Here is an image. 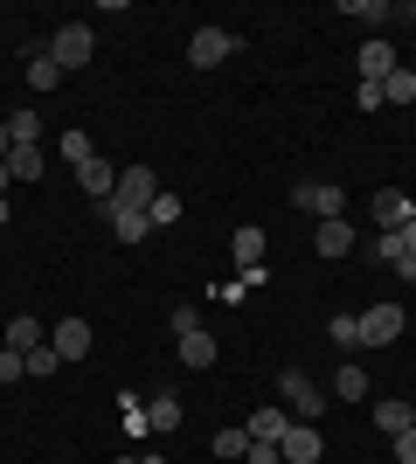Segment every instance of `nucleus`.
<instances>
[{"label":"nucleus","mask_w":416,"mask_h":464,"mask_svg":"<svg viewBox=\"0 0 416 464\" xmlns=\"http://www.w3.org/2000/svg\"><path fill=\"white\" fill-rule=\"evenodd\" d=\"M49 56H56L63 77H70V70H83V63L98 56V35H91V21H63L56 35H49Z\"/></svg>","instance_id":"nucleus-1"},{"label":"nucleus","mask_w":416,"mask_h":464,"mask_svg":"<svg viewBox=\"0 0 416 464\" xmlns=\"http://www.w3.org/2000/svg\"><path fill=\"white\" fill-rule=\"evenodd\" d=\"M277 395H285V409H292V423H319V409H326L319 382H313V374H298V368L277 374Z\"/></svg>","instance_id":"nucleus-2"},{"label":"nucleus","mask_w":416,"mask_h":464,"mask_svg":"<svg viewBox=\"0 0 416 464\" xmlns=\"http://www.w3.org/2000/svg\"><path fill=\"white\" fill-rule=\"evenodd\" d=\"M402 326H410L402 305H396V298H382V305L361 312V347H389V340H402Z\"/></svg>","instance_id":"nucleus-3"},{"label":"nucleus","mask_w":416,"mask_h":464,"mask_svg":"<svg viewBox=\"0 0 416 464\" xmlns=\"http://www.w3.org/2000/svg\"><path fill=\"white\" fill-rule=\"evenodd\" d=\"M237 56V35L229 28H195V42H188V63L195 70H216V63H229Z\"/></svg>","instance_id":"nucleus-4"},{"label":"nucleus","mask_w":416,"mask_h":464,"mask_svg":"<svg viewBox=\"0 0 416 464\" xmlns=\"http://www.w3.org/2000/svg\"><path fill=\"white\" fill-rule=\"evenodd\" d=\"M292 201L305 215H319V222H334V215H347V194L326 188V180H305V188H292Z\"/></svg>","instance_id":"nucleus-5"},{"label":"nucleus","mask_w":416,"mask_h":464,"mask_svg":"<svg viewBox=\"0 0 416 464\" xmlns=\"http://www.w3.org/2000/svg\"><path fill=\"white\" fill-rule=\"evenodd\" d=\"M77 188H83V194H91V201H98V208H104V201L119 194V167H104V160L91 153V160H83V167H77Z\"/></svg>","instance_id":"nucleus-6"},{"label":"nucleus","mask_w":416,"mask_h":464,"mask_svg":"<svg viewBox=\"0 0 416 464\" xmlns=\"http://www.w3.org/2000/svg\"><path fill=\"white\" fill-rule=\"evenodd\" d=\"M153 174H146V167H125L119 174V194H111V208H153Z\"/></svg>","instance_id":"nucleus-7"},{"label":"nucleus","mask_w":416,"mask_h":464,"mask_svg":"<svg viewBox=\"0 0 416 464\" xmlns=\"http://www.w3.org/2000/svg\"><path fill=\"white\" fill-rule=\"evenodd\" d=\"M277 458L285 464H313L319 458V423H292L285 437H277Z\"/></svg>","instance_id":"nucleus-8"},{"label":"nucleus","mask_w":416,"mask_h":464,"mask_svg":"<svg viewBox=\"0 0 416 464\" xmlns=\"http://www.w3.org/2000/svg\"><path fill=\"white\" fill-rule=\"evenodd\" d=\"M91 340H98V333H91V319H63V326L49 333V347H56L63 361H83V353H91Z\"/></svg>","instance_id":"nucleus-9"},{"label":"nucleus","mask_w":416,"mask_h":464,"mask_svg":"<svg viewBox=\"0 0 416 464\" xmlns=\"http://www.w3.org/2000/svg\"><path fill=\"white\" fill-rule=\"evenodd\" d=\"M410 215H416V201H410V194H396V188H382V194H375V229H382V236H396L402 222H410Z\"/></svg>","instance_id":"nucleus-10"},{"label":"nucleus","mask_w":416,"mask_h":464,"mask_svg":"<svg viewBox=\"0 0 416 464\" xmlns=\"http://www.w3.org/2000/svg\"><path fill=\"white\" fill-rule=\"evenodd\" d=\"M313 250H319V256H347V250H354V222H347V215H334V222H319Z\"/></svg>","instance_id":"nucleus-11"},{"label":"nucleus","mask_w":416,"mask_h":464,"mask_svg":"<svg viewBox=\"0 0 416 464\" xmlns=\"http://www.w3.org/2000/svg\"><path fill=\"white\" fill-rule=\"evenodd\" d=\"M250 444H277V437H285V430H292V409H250Z\"/></svg>","instance_id":"nucleus-12"},{"label":"nucleus","mask_w":416,"mask_h":464,"mask_svg":"<svg viewBox=\"0 0 416 464\" xmlns=\"http://www.w3.org/2000/svg\"><path fill=\"white\" fill-rule=\"evenodd\" d=\"M104 222L119 229V243H146V236H153V222H146V208H111V201H104Z\"/></svg>","instance_id":"nucleus-13"},{"label":"nucleus","mask_w":416,"mask_h":464,"mask_svg":"<svg viewBox=\"0 0 416 464\" xmlns=\"http://www.w3.org/2000/svg\"><path fill=\"white\" fill-rule=\"evenodd\" d=\"M174 353H180V368H201V374L216 368V340H208V333H180Z\"/></svg>","instance_id":"nucleus-14"},{"label":"nucleus","mask_w":416,"mask_h":464,"mask_svg":"<svg viewBox=\"0 0 416 464\" xmlns=\"http://www.w3.org/2000/svg\"><path fill=\"white\" fill-rule=\"evenodd\" d=\"M389 70H396V49H389V42H361V83H382L389 77Z\"/></svg>","instance_id":"nucleus-15"},{"label":"nucleus","mask_w":416,"mask_h":464,"mask_svg":"<svg viewBox=\"0 0 416 464\" xmlns=\"http://www.w3.org/2000/svg\"><path fill=\"white\" fill-rule=\"evenodd\" d=\"M229 250H237L243 271H257V264H264V229H250V222H243V229L229 236Z\"/></svg>","instance_id":"nucleus-16"},{"label":"nucleus","mask_w":416,"mask_h":464,"mask_svg":"<svg viewBox=\"0 0 416 464\" xmlns=\"http://www.w3.org/2000/svg\"><path fill=\"white\" fill-rule=\"evenodd\" d=\"M410 423H416V409H410V402H375V430H382V437H402Z\"/></svg>","instance_id":"nucleus-17"},{"label":"nucleus","mask_w":416,"mask_h":464,"mask_svg":"<svg viewBox=\"0 0 416 464\" xmlns=\"http://www.w3.org/2000/svg\"><path fill=\"white\" fill-rule=\"evenodd\" d=\"M382 104H416V70H389V77H382Z\"/></svg>","instance_id":"nucleus-18"},{"label":"nucleus","mask_w":416,"mask_h":464,"mask_svg":"<svg viewBox=\"0 0 416 464\" xmlns=\"http://www.w3.org/2000/svg\"><path fill=\"white\" fill-rule=\"evenodd\" d=\"M334 395H340V402H368V374H361L354 361H347V368L334 374Z\"/></svg>","instance_id":"nucleus-19"},{"label":"nucleus","mask_w":416,"mask_h":464,"mask_svg":"<svg viewBox=\"0 0 416 464\" xmlns=\"http://www.w3.org/2000/svg\"><path fill=\"white\" fill-rule=\"evenodd\" d=\"M180 215H188V208H180V194H167V188H160V194H153V208H146V222H153V229H174Z\"/></svg>","instance_id":"nucleus-20"},{"label":"nucleus","mask_w":416,"mask_h":464,"mask_svg":"<svg viewBox=\"0 0 416 464\" xmlns=\"http://www.w3.org/2000/svg\"><path fill=\"white\" fill-rule=\"evenodd\" d=\"M28 83H35V91H56V83H63V70H56V56H49V49H35V56H28Z\"/></svg>","instance_id":"nucleus-21"},{"label":"nucleus","mask_w":416,"mask_h":464,"mask_svg":"<svg viewBox=\"0 0 416 464\" xmlns=\"http://www.w3.org/2000/svg\"><path fill=\"white\" fill-rule=\"evenodd\" d=\"M7 347H15V353H35L42 347V319H7Z\"/></svg>","instance_id":"nucleus-22"},{"label":"nucleus","mask_w":416,"mask_h":464,"mask_svg":"<svg viewBox=\"0 0 416 464\" xmlns=\"http://www.w3.org/2000/svg\"><path fill=\"white\" fill-rule=\"evenodd\" d=\"M7 174L15 180H42V146H15V153H7Z\"/></svg>","instance_id":"nucleus-23"},{"label":"nucleus","mask_w":416,"mask_h":464,"mask_svg":"<svg viewBox=\"0 0 416 464\" xmlns=\"http://www.w3.org/2000/svg\"><path fill=\"white\" fill-rule=\"evenodd\" d=\"M21 361H28V374H35V382H49V374H56V368H63V353H56V347H49V340H42V347H35V353H21Z\"/></svg>","instance_id":"nucleus-24"},{"label":"nucleus","mask_w":416,"mask_h":464,"mask_svg":"<svg viewBox=\"0 0 416 464\" xmlns=\"http://www.w3.org/2000/svg\"><path fill=\"white\" fill-rule=\"evenodd\" d=\"M7 132H15V146H42V118L35 111H15V118H7Z\"/></svg>","instance_id":"nucleus-25"},{"label":"nucleus","mask_w":416,"mask_h":464,"mask_svg":"<svg viewBox=\"0 0 416 464\" xmlns=\"http://www.w3.org/2000/svg\"><path fill=\"white\" fill-rule=\"evenodd\" d=\"M326 340H334V347H361V319H354V312H340L334 326H326Z\"/></svg>","instance_id":"nucleus-26"},{"label":"nucleus","mask_w":416,"mask_h":464,"mask_svg":"<svg viewBox=\"0 0 416 464\" xmlns=\"http://www.w3.org/2000/svg\"><path fill=\"white\" fill-rule=\"evenodd\" d=\"M216 458H250V430H222V437H216Z\"/></svg>","instance_id":"nucleus-27"},{"label":"nucleus","mask_w":416,"mask_h":464,"mask_svg":"<svg viewBox=\"0 0 416 464\" xmlns=\"http://www.w3.org/2000/svg\"><path fill=\"white\" fill-rule=\"evenodd\" d=\"M63 160L83 167V160H91V132H63Z\"/></svg>","instance_id":"nucleus-28"},{"label":"nucleus","mask_w":416,"mask_h":464,"mask_svg":"<svg viewBox=\"0 0 416 464\" xmlns=\"http://www.w3.org/2000/svg\"><path fill=\"white\" fill-rule=\"evenodd\" d=\"M167 326H174V340H180V333H201V312L195 305H174V312H167Z\"/></svg>","instance_id":"nucleus-29"},{"label":"nucleus","mask_w":416,"mask_h":464,"mask_svg":"<svg viewBox=\"0 0 416 464\" xmlns=\"http://www.w3.org/2000/svg\"><path fill=\"white\" fill-rule=\"evenodd\" d=\"M368 250H375V264H396V256H402V236H382V229H375V243H368Z\"/></svg>","instance_id":"nucleus-30"},{"label":"nucleus","mask_w":416,"mask_h":464,"mask_svg":"<svg viewBox=\"0 0 416 464\" xmlns=\"http://www.w3.org/2000/svg\"><path fill=\"white\" fill-rule=\"evenodd\" d=\"M180 423V402H174V395H160V402H153V430H174Z\"/></svg>","instance_id":"nucleus-31"},{"label":"nucleus","mask_w":416,"mask_h":464,"mask_svg":"<svg viewBox=\"0 0 416 464\" xmlns=\"http://www.w3.org/2000/svg\"><path fill=\"white\" fill-rule=\"evenodd\" d=\"M21 374H28V361H21V353L7 347V353H0V382H21Z\"/></svg>","instance_id":"nucleus-32"},{"label":"nucleus","mask_w":416,"mask_h":464,"mask_svg":"<svg viewBox=\"0 0 416 464\" xmlns=\"http://www.w3.org/2000/svg\"><path fill=\"white\" fill-rule=\"evenodd\" d=\"M389 444H396V458H402V464H416V423L402 430V437H389Z\"/></svg>","instance_id":"nucleus-33"},{"label":"nucleus","mask_w":416,"mask_h":464,"mask_svg":"<svg viewBox=\"0 0 416 464\" xmlns=\"http://www.w3.org/2000/svg\"><path fill=\"white\" fill-rule=\"evenodd\" d=\"M389 271H396V277H402V285H416V256H410V250H402V256H396V264H389Z\"/></svg>","instance_id":"nucleus-34"},{"label":"nucleus","mask_w":416,"mask_h":464,"mask_svg":"<svg viewBox=\"0 0 416 464\" xmlns=\"http://www.w3.org/2000/svg\"><path fill=\"white\" fill-rule=\"evenodd\" d=\"M396 236H402V250H410V256H416V215H410V222H402V229H396Z\"/></svg>","instance_id":"nucleus-35"},{"label":"nucleus","mask_w":416,"mask_h":464,"mask_svg":"<svg viewBox=\"0 0 416 464\" xmlns=\"http://www.w3.org/2000/svg\"><path fill=\"white\" fill-rule=\"evenodd\" d=\"M7 153H15V132H7V125H0V160H7Z\"/></svg>","instance_id":"nucleus-36"},{"label":"nucleus","mask_w":416,"mask_h":464,"mask_svg":"<svg viewBox=\"0 0 416 464\" xmlns=\"http://www.w3.org/2000/svg\"><path fill=\"white\" fill-rule=\"evenodd\" d=\"M7 188H15V174H7V160H0V194H7Z\"/></svg>","instance_id":"nucleus-37"},{"label":"nucleus","mask_w":416,"mask_h":464,"mask_svg":"<svg viewBox=\"0 0 416 464\" xmlns=\"http://www.w3.org/2000/svg\"><path fill=\"white\" fill-rule=\"evenodd\" d=\"M0 229H7V194H0Z\"/></svg>","instance_id":"nucleus-38"},{"label":"nucleus","mask_w":416,"mask_h":464,"mask_svg":"<svg viewBox=\"0 0 416 464\" xmlns=\"http://www.w3.org/2000/svg\"><path fill=\"white\" fill-rule=\"evenodd\" d=\"M119 464H139V458H119Z\"/></svg>","instance_id":"nucleus-39"},{"label":"nucleus","mask_w":416,"mask_h":464,"mask_svg":"<svg viewBox=\"0 0 416 464\" xmlns=\"http://www.w3.org/2000/svg\"><path fill=\"white\" fill-rule=\"evenodd\" d=\"M277 464H285V458H277Z\"/></svg>","instance_id":"nucleus-40"}]
</instances>
